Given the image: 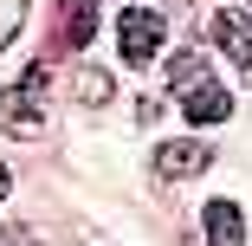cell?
<instances>
[{"instance_id":"6da1fadb","label":"cell","mask_w":252,"mask_h":246,"mask_svg":"<svg viewBox=\"0 0 252 246\" xmlns=\"http://www.w3.org/2000/svg\"><path fill=\"white\" fill-rule=\"evenodd\" d=\"M45 91H52V65H26L7 91H0V130L39 136L45 130Z\"/></svg>"},{"instance_id":"7a4b0ae2","label":"cell","mask_w":252,"mask_h":246,"mask_svg":"<svg viewBox=\"0 0 252 246\" xmlns=\"http://www.w3.org/2000/svg\"><path fill=\"white\" fill-rule=\"evenodd\" d=\"M162 33H168V20L149 13V7H129V13L117 20V45H123L129 65H149V59H156V52H162Z\"/></svg>"},{"instance_id":"3957f363","label":"cell","mask_w":252,"mask_h":246,"mask_svg":"<svg viewBox=\"0 0 252 246\" xmlns=\"http://www.w3.org/2000/svg\"><path fill=\"white\" fill-rule=\"evenodd\" d=\"M207 33H214V45H226V52H233V65L252 78V20L226 7V13H214V20H207Z\"/></svg>"},{"instance_id":"277c9868","label":"cell","mask_w":252,"mask_h":246,"mask_svg":"<svg viewBox=\"0 0 252 246\" xmlns=\"http://www.w3.org/2000/svg\"><path fill=\"white\" fill-rule=\"evenodd\" d=\"M207 162H214L207 142H162V149H156V175H168V181H188V175H200Z\"/></svg>"},{"instance_id":"5b68a950","label":"cell","mask_w":252,"mask_h":246,"mask_svg":"<svg viewBox=\"0 0 252 246\" xmlns=\"http://www.w3.org/2000/svg\"><path fill=\"white\" fill-rule=\"evenodd\" d=\"M181 110H188V123H226V117H233V97H226L214 78H200L194 91H181Z\"/></svg>"},{"instance_id":"8992f818","label":"cell","mask_w":252,"mask_h":246,"mask_svg":"<svg viewBox=\"0 0 252 246\" xmlns=\"http://www.w3.org/2000/svg\"><path fill=\"white\" fill-rule=\"evenodd\" d=\"M239 240H246L239 208H233V201H214V208H207V246H239Z\"/></svg>"},{"instance_id":"52a82bcc","label":"cell","mask_w":252,"mask_h":246,"mask_svg":"<svg viewBox=\"0 0 252 246\" xmlns=\"http://www.w3.org/2000/svg\"><path fill=\"white\" fill-rule=\"evenodd\" d=\"M97 39V0H65V45Z\"/></svg>"},{"instance_id":"ba28073f","label":"cell","mask_w":252,"mask_h":246,"mask_svg":"<svg viewBox=\"0 0 252 246\" xmlns=\"http://www.w3.org/2000/svg\"><path fill=\"white\" fill-rule=\"evenodd\" d=\"M200 78H207V65H200L194 52H181V59H175V65L162 71V84H168V91H194Z\"/></svg>"},{"instance_id":"9c48e42d","label":"cell","mask_w":252,"mask_h":246,"mask_svg":"<svg viewBox=\"0 0 252 246\" xmlns=\"http://www.w3.org/2000/svg\"><path fill=\"white\" fill-rule=\"evenodd\" d=\"M20 20H26V0H0V52H7V39H20Z\"/></svg>"},{"instance_id":"30bf717a","label":"cell","mask_w":252,"mask_h":246,"mask_svg":"<svg viewBox=\"0 0 252 246\" xmlns=\"http://www.w3.org/2000/svg\"><path fill=\"white\" fill-rule=\"evenodd\" d=\"M78 97H84V104H104V97H110V78L104 71H84L78 78Z\"/></svg>"},{"instance_id":"8fae6325","label":"cell","mask_w":252,"mask_h":246,"mask_svg":"<svg viewBox=\"0 0 252 246\" xmlns=\"http://www.w3.org/2000/svg\"><path fill=\"white\" fill-rule=\"evenodd\" d=\"M7 181H13V175H7V162H0V201H7Z\"/></svg>"},{"instance_id":"7c38bea8","label":"cell","mask_w":252,"mask_h":246,"mask_svg":"<svg viewBox=\"0 0 252 246\" xmlns=\"http://www.w3.org/2000/svg\"><path fill=\"white\" fill-rule=\"evenodd\" d=\"M13 246H32V240H26V233H13Z\"/></svg>"}]
</instances>
